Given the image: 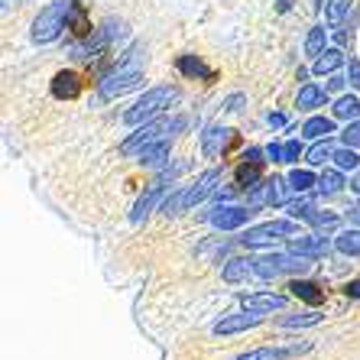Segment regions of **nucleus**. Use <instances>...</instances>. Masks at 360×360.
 I'll list each match as a JSON object with an SVG mask.
<instances>
[{
  "label": "nucleus",
  "instance_id": "36",
  "mask_svg": "<svg viewBox=\"0 0 360 360\" xmlns=\"http://www.w3.org/2000/svg\"><path fill=\"white\" fill-rule=\"evenodd\" d=\"M299 156H302V143L299 140L283 143V162H299Z\"/></svg>",
  "mask_w": 360,
  "mask_h": 360
},
{
  "label": "nucleus",
  "instance_id": "38",
  "mask_svg": "<svg viewBox=\"0 0 360 360\" xmlns=\"http://www.w3.org/2000/svg\"><path fill=\"white\" fill-rule=\"evenodd\" d=\"M347 82H351V88L360 91V62L357 59H351V65H347Z\"/></svg>",
  "mask_w": 360,
  "mask_h": 360
},
{
  "label": "nucleus",
  "instance_id": "28",
  "mask_svg": "<svg viewBox=\"0 0 360 360\" xmlns=\"http://www.w3.org/2000/svg\"><path fill=\"white\" fill-rule=\"evenodd\" d=\"M351 10V0H325V20L331 26H338Z\"/></svg>",
  "mask_w": 360,
  "mask_h": 360
},
{
  "label": "nucleus",
  "instance_id": "46",
  "mask_svg": "<svg viewBox=\"0 0 360 360\" xmlns=\"http://www.w3.org/2000/svg\"><path fill=\"white\" fill-rule=\"evenodd\" d=\"M289 7H292V0H279V10H283V13H285Z\"/></svg>",
  "mask_w": 360,
  "mask_h": 360
},
{
  "label": "nucleus",
  "instance_id": "30",
  "mask_svg": "<svg viewBox=\"0 0 360 360\" xmlns=\"http://www.w3.org/2000/svg\"><path fill=\"white\" fill-rule=\"evenodd\" d=\"M331 156H335V146H331V140H319L309 150V162H311V166H325V160H331Z\"/></svg>",
  "mask_w": 360,
  "mask_h": 360
},
{
  "label": "nucleus",
  "instance_id": "21",
  "mask_svg": "<svg viewBox=\"0 0 360 360\" xmlns=\"http://www.w3.org/2000/svg\"><path fill=\"white\" fill-rule=\"evenodd\" d=\"M302 134L311 136V140H328V136L335 134V120L331 117H309L305 127H302Z\"/></svg>",
  "mask_w": 360,
  "mask_h": 360
},
{
  "label": "nucleus",
  "instance_id": "19",
  "mask_svg": "<svg viewBox=\"0 0 360 360\" xmlns=\"http://www.w3.org/2000/svg\"><path fill=\"white\" fill-rule=\"evenodd\" d=\"M179 72L188 78H201V82H214V68H208L198 56H182L179 59Z\"/></svg>",
  "mask_w": 360,
  "mask_h": 360
},
{
  "label": "nucleus",
  "instance_id": "37",
  "mask_svg": "<svg viewBox=\"0 0 360 360\" xmlns=\"http://www.w3.org/2000/svg\"><path fill=\"white\" fill-rule=\"evenodd\" d=\"M344 146H360V120H354V124H347V130L341 134Z\"/></svg>",
  "mask_w": 360,
  "mask_h": 360
},
{
  "label": "nucleus",
  "instance_id": "8",
  "mask_svg": "<svg viewBox=\"0 0 360 360\" xmlns=\"http://www.w3.org/2000/svg\"><path fill=\"white\" fill-rule=\"evenodd\" d=\"M218 182H221V169H208V172H201V176L195 179V185L185 188V211L195 208V205H201V201L218 188Z\"/></svg>",
  "mask_w": 360,
  "mask_h": 360
},
{
  "label": "nucleus",
  "instance_id": "25",
  "mask_svg": "<svg viewBox=\"0 0 360 360\" xmlns=\"http://www.w3.org/2000/svg\"><path fill=\"white\" fill-rule=\"evenodd\" d=\"M341 62H344V52L341 49H325L319 59H315V72H319V75H331Z\"/></svg>",
  "mask_w": 360,
  "mask_h": 360
},
{
  "label": "nucleus",
  "instance_id": "26",
  "mask_svg": "<svg viewBox=\"0 0 360 360\" xmlns=\"http://www.w3.org/2000/svg\"><path fill=\"white\" fill-rule=\"evenodd\" d=\"M335 117L341 120H357L360 117V101L354 94H344V98L335 101Z\"/></svg>",
  "mask_w": 360,
  "mask_h": 360
},
{
  "label": "nucleus",
  "instance_id": "2",
  "mask_svg": "<svg viewBox=\"0 0 360 360\" xmlns=\"http://www.w3.org/2000/svg\"><path fill=\"white\" fill-rule=\"evenodd\" d=\"M311 257H302V253H266V257H257L253 263V273L263 279H276V276H285V273H309L311 266Z\"/></svg>",
  "mask_w": 360,
  "mask_h": 360
},
{
  "label": "nucleus",
  "instance_id": "10",
  "mask_svg": "<svg viewBox=\"0 0 360 360\" xmlns=\"http://www.w3.org/2000/svg\"><path fill=\"white\" fill-rule=\"evenodd\" d=\"M240 305L243 311H279L285 309V295H276V292H250V295H240Z\"/></svg>",
  "mask_w": 360,
  "mask_h": 360
},
{
  "label": "nucleus",
  "instance_id": "32",
  "mask_svg": "<svg viewBox=\"0 0 360 360\" xmlns=\"http://www.w3.org/2000/svg\"><path fill=\"white\" fill-rule=\"evenodd\" d=\"M341 185H344L341 172L328 169V172H321V179H319V192L321 195H335V192H341Z\"/></svg>",
  "mask_w": 360,
  "mask_h": 360
},
{
  "label": "nucleus",
  "instance_id": "12",
  "mask_svg": "<svg viewBox=\"0 0 360 360\" xmlns=\"http://www.w3.org/2000/svg\"><path fill=\"white\" fill-rule=\"evenodd\" d=\"M263 319H266V315H260V311H243V315H227V319H221L218 325H214V335H237V331H247V328L263 325Z\"/></svg>",
  "mask_w": 360,
  "mask_h": 360
},
{
  "label": "nucleus",
  "instance_id": "33",
  "mask_svg": "<svg viewBox=\"0 0 360 360\" xmlns=\"http://www.w3.org/2000/svg\"><path fill=\"white\" fill-rule=\"evenodd\" d=\"M160 211L166 214V218H176V214H182V211H185V188H179V192L169 195V198L162 201Z\"/></svg>",
  "mask_w": 360,
  "mask_h": 360
},
{
  "label": "nucleus",
  "instance_id": "43",
  "mask_svg": "<svg viewBox=\"0 0 360 360\" xmlns=\"http://www.w3.org/2000/svg\"><path fill=\"white\" fill-rule=\"evenodd\" d=\"M344 292L351 295V299H360V279H351V283L344 285Z\"/></svg>",
  "mask_w": 360,
  "mask_h": 360
},
{
  "label": "nucleus",
  "instance_id": "41",
  "mask_svg": "<svg viewBox=\"0 0 360 360\" xmlns=\"http://www.w3.org/2000/svg\"><path fill=\"white\" fill-rule=\"evenodd\" d=\"M266 156L273 162H283V146H279V143H269V146H266Z\"/></svg>",
  "mask_w": 360,
  "mask_h": 360
},
{
  "label": "nucleus",
  "instance_id": "11",
  "mask_svg": "<svg viewBox=\"0 0 360 360\" xmlns=\"http://www.w3.org/2000/svg\"><path fill=\"white\" fill-rule=\"evenodd\" d=\"M250 214H253V211L227 205V208H214V211H211V224L218 227V231H237V227H243L247 221H250Z\"/></svg>",
  "mask_w": 360,
  "mask_h": 360
},
{
  "label": "nucleus",
  "instance_id": "13",
  "mask_svg": "<svg viewBox=\"0 0 360 360\" xmlns=\"http://www.w3.org/2000/svg\"><path fill=\"white\" fill-rule=\"evenodd\" d=\"M289 250L302 253V257H325L328 240L319 234H295V237H289Z\"/></svg>",
  "mask_w": 360,
  "mask_h": 360
},
{
  "label": "nucleus",
  "instance_id": "39",
  "mask_svg": "<svg viewBox=\"0 0 360 360\" xmlns=\"http://www.w3.org/2000/svg\"><path fill=\"white\" fill-rule=\"evenodd\" d=\"M243 162H257V166H263V162H266V160H263V150H257V146H250V150L243 153Z\"/></svg>",
  "mask_w": 360,
  "mask_h": 360
},
{
  "label": "nucleus",
  "instance_id": "4",
  "mask_svg": "<svg viewBox=\"0 0 360 360\" xmlns=\"http://www.w3.org/2000/svg\"><path fill=\"white\" fill-rule=\"evenodd\" d=\"M143 84V72L136 65H130V62H120L114 72H108V75L98 82V91L104 101L110 98H120V94L134 91V88H140Z\"/></svg>",
  "mask_w": 360,
  "mask_h": 360
},
{
  "label": "nucleus",
  "instance_id": "7",
  "mask_svg": "<svg viewBox=\"0 0 360 360\" xmlns=\"http://www.w3.org/2000/svg\"><path fill=\"white\" fill-rule=\"evenodd\" d=\"M65 13H68V4H56V7L42 10L39 17L33 23V39L36 42H52L56 36L62 33V26H65Z\"/></svg>",
  "mask_w": 360,
  "mask_h": 360
},
{
  "label": "nucleus",
  "instance_id": "18",
  "mask_svg": "<svg viewBox=\"0 0 360 360\" xmlns=\"http://www.w3.org/2000/svg\"><path fill=\"white\" fill-rule=\"evenodd\" d=\"M289 292H292L295 299L309 302V305H321V302H325V289L309 283V279H292V283H289Z\"/></svg>",
  "mask_w": 360,
  "mask_h": 360
},
{
  "label": "nucleus",
  "instance_id": "5",
  "mask_svg": "<svg viewBox=\"0 0 360 360\" xmlns=\"http://www.w3.org/2000/svg\"><path fill=\"white\" fill-rule=\"evenodd\" d=\"M299 234V227L292 224V221H266V224H257V227H250L247 234L240 237V243L243 247H266V243H273V240H279V237H295Z\"/></svg>",
  "mask_w": 360,
  "mask_h": 360
},
{
  "label": "nucleus",
  "instance_id": "29",
  "mask_svg": "<svg viewBox=\"0 0 360 360\" xmlns=\"http://www.w3.org/2000/svg\"><path fill=\"white\" fill-rule=\"evenodd\" d=\"M311 185H319V179L311 176L309 169H295L292 176H289V188H292V192H299V195H302V192H309Z\"/></svg>",
  "mask_w": 360,
  "mask_h": 360
},
{
  "label": "nucleus",
  "instance_id": "47",
  "mask_svg": "<svg viewBox=\"0 0 360 360\" xmlns=\"http://www.w3.org/2000/svg\"><path fill=\"white\" fill-rule=\"evenodd\" d=\"M351 188H354V192H360V172H357V176H354V182H351Z\"/></svg>",
  "mask_w": 360,
  "mask_h": 360
},
{
  "label": "nucleus",
  "instance_id": "15",
  "mask_svg": "<svg viewBox=\"0 0 360 360\" xmlns=\"http://www.w3.org/2000/svg\"><path fill=\"white\" fill-rule=\"evenodd\" d=\"M289 214L299 221H309V224H315V227H335L338 224L335 214H319L311 201H295V205H289Z\"/></svg>",
  "mask_w": 360,
  "mask_h": 360
},
{
  "label": "nucleus",
  "instance_id": "40",
  "mask_svg": "<svg viewBox=\"0 0 360 360\" xmlns=\"http://www.w3.org/2000/svg\"><path fill=\"white\" fill-rule=\"evenodd\" d=\"M240 104H243V94H231V98L224 101V110H231V114H234V110H240Z\"/></svg>",
  "mask_w": 360,
  "mask_h": 360
},
{
  "label": "nucleus",
  "instance_id": "9",
  "mask_svg": "<svg viewBox=\"0 0 360 360\" xmlns=\"http://www.w3.org/2000/svg\"><path fill=\"white\" fill-rule=\"evenodd\" d=\"M231 140H234V130H227V127H208V130L201 134V153H205L208 160H218Z\"/></svg>",
  "mask_w": 360,
  "mask_h": 360
},
{
  "label": "nucleus",
  "instance_id": "16",
  "mask_svg": "<svg viewBox=\"0 0 360 360\" xmlns=\"http://www.w3.org/2000/svg\"><path fill=\"white\" fill-rule=\"evenodd\" d=\"M78 91H82V78L75 72H59V75L52 78V98L72 101V98H78Z\"/></svg>",
  "mask_w": 360,
  "mask_h": 360
},
{
  "label": "nucleus",
  "instance_id": "17",
  "mask_svg": "<svg viewBox=\"0 0 360 360\" xmlns=\"http://www.w3.org/2000/svg\"><path fill=\"white\" fill-rule=\"evenodd\" d=\"M65 30L84 39V36H91V20H88V10L84 4H68V13H65Z\"/></svg>",
  "mask_w": 360,
  "mask_h": 360
},
{
  "label": "nucleus",
  "instance_id": "1",
  "mask_svg": "<svg viewBox=\"0 0 360 360\" xmlns=\"http://www.w3.org/2000/svg\"><path fill=\"white\" fill-rule=\"evenodd\" d=\"M179 101V88H153V91H146L140 101H136L134 108L124 114V120L130 127L136 124H146V120H153L156 114H162L166 108H172Z\"/></svg>",
  "mask_w": 360,
  "mask_h": 360
},
{
  "label": "nucleus",
  "instance_id": "20",
  "mask_svg": "<svg viewBox=\"0 0 360 360\" xmlns=\"http://www.w3.org/2000/svg\"><path fill=\"white\" fill-rule=\"evenodd\" d=\"M136 160H140L143 166H162V162L169 160V140H156V143H150V146H143V150L136 153Z\"/></svg>",
  "mask_w": 360,
  "mask_h": 360
},
{
  "label": "nucleus",
  "instance_id": "35",
  "mask_svg": "<svg viewBox=\"0 0 360 360\" xmlns=\"http://www.w3.org/2000/svg\"><path fill=\"white\" fill-rule=\"evenodd\" d=\"M331 160L338 162V169H357L360 166V156L354 153V146H344V150H338Z\"/></svg>",
  "mask_w": 360,
  "mask_h": 360
},
{
  "label": "nucleus",
  "instance_id": "42",
  "mask_svg": "<svg viewBox=\"0 0 360 360\" xmlns=\"http://www.w3.org/2000/svg\"><path fill=\"white\" fill-rule=\"evenodd\" d=\"M344 84H347V82H344L341 75H331V78L325 82V91H338V88H344Z\"/></svg>",
  "mask_w": 360,
  "mask_h": 360
},
{
  "label": "nucleus",
  "instance_id": "31",
  "mask_svg": "<svg viewBox=\"0 0 360 360\" xmlns=\"http://www.w3.org/2000/svg\"><path fill=\"white\" fill-rule=\"evenodd\" d=\"M321 315L319 311H302V315H285L279 325L283 328H309V325H319Z\"/></svg>",
  "mask_w": 360,
  "mask_h": 360
},
{
  "label": "nucleus",
  "instance_id": "14",
  "mask_svg": "<svg viewBox=\"0 0 360 360\" xmlns=\"http://www.w3.org/2000/svg\"><path fill=\"white\" fill-rule=\"evenodd\" d=\"M311 344H292V347H253V351L240 354L234 360H283V357H292V354H305Z\"/></svg>",
  "mask_w": 360,
  "mask_h": 360
},
{
  "label": "nucleus",
  "instance_id": "27",
  "mask_svg": "<svg viewBox=\"0 0 360 360\" xmlns=\"http://www.w3.org/2000/svg\"><path fill=\"white\" fill-rule=\"evenodd\" d=\"M335 243L344 257H360V231H344V234H338Z\"/></svg>",
  "mask_w": 360,
  "mask_h": 360
},
{
  "label": "nucleus",
  "instance_id": "3",
  "mask_svg": "<svg viewBox=\"0 0 360 360\" xmlns=\"http://www.w3.org/2000/svg\"><path fill=\"white\" fill-rule=\"evenodd\" d=\"M172 130H185V117H160V120H146L143 124V130H136L130 140L120 143V153L124 156H134V153H140L143 146H150V143L162 140L166 134H172Z\"/></svg>",
  "mask_w": 360,
  "mask_h": 360
},
{
  "label": "nucleus",
  "instance_id": "45",
  "mask_svg": "<svg viewBox=\"0 0 360 360\" xmlns=\"http://www.w3.org/2000/svg\"><path fill=\"white\" fill-rule=\"evenodd\" d=\"M347 218H351V221H354V224H360V205H354V208H351V211H347Z\"/></svg>",
  "mask_w": 360,
  "mask_h": 360
},
{
  "label": "nucleus",
  "instance_id": "24",
  "mask_svg": "<svg viewBox=\"0 0 360 360\" xmlns=\"http://www.w3.org/2000/svg\"><path fill=\"white\" fill-rule=\"evenodd\" d=\"M253 273V263L250 260H227V266H224V283H243V279Z\"/></svg>",
  "mask_w": 360,
  "mask_h": 360
},
{
  "label": "nucleus",
  "instance_id": "22",
  "mask_svg": "<svg viewBox=\"0 0 360 360\" xmlns=\"http://www.w3.org/2000/svg\"><path fill=\"white\" fill-rule=\"evenodd\" d=\"M263 179V166H257V162H240L237 166V185L240 188H253V185H260Z\"/></svg>",
  "mask_w": 360,
  "mask_h": 360
},
{
  "label": "nucleus",
  "instance_id": "23",
  "mask_svg": "<svg viewBox=\"0 0 360 360\" xmlns=\"http://www.w3.org/2000/svg\"><path fill=\"white\" fill-rule=\"evenodd\" d=\"M325 88H319V84H305V88H302L299 91V101H295V104H299V110H309V108H319V104H325Z\"/></svg>",
  "mask_w": 360,
  "mask_h": 360
},
{
  "label": "nucleus",
  "instance_id": "34",
  "mask_svg": "<svg viewBox=\"0 0 360 360\" xmlns=\"http://www.w3.org/2000/svg\"><path fill=\"white\" fill-rule=\"evenodd\" d=\"M305 52H309V56H315V59H319L321 52H325V30H321V26L309 30V39H305Z\"/></svg>",
  "mask_w": 360,
  "mask_h": 360
},
{
  "label": "nucleus",
  "instance_id": "44",
  "mask_svg": "<svg viewBox=\"0 0 360 360\" xmlns=\"http://www.w3.org/2000/svg\"><path fill=\"white\" fill-rule=\"evenodd\" d=\"M266 120H269V124H273V127H283V124H285V117H283V114H269Z\"/></svg>",
  "mask_w": 360,
  "mask_h": 360
},
{
  "label": "nucleus",
  "instance_id": "6",
  "mask_svg": "<svg viewBox=\"0 0 360 360\" xmlns=\"http://www.w3.org/2000/svg\"><path fill=\"white\" fill-rule=\"evenodd\" d=\"M182 162H179L176 169H172V172H166V176L160 179V182H153L150 188H146V192L140 195V198H136V205H134V214H130V221H134V224H140V221H146V214H150L153 211V205H156V201L162 198V195H166V188H169V182H172V179L179 176V172H182Z\"/></svg>",
  "mask_w": 360,
  "mask_h": 360
}]
</instances>
